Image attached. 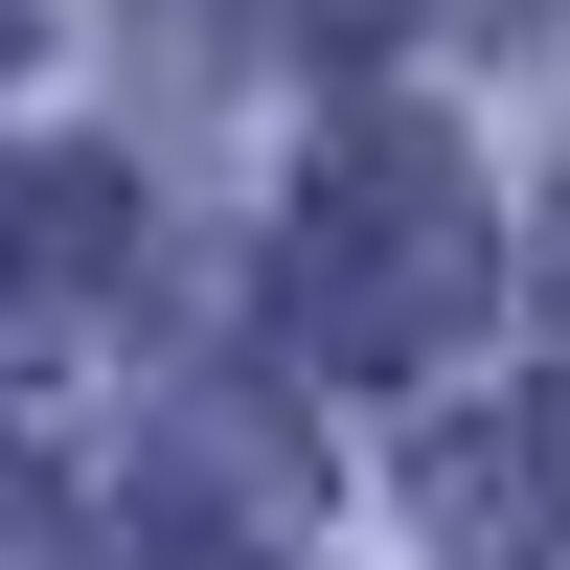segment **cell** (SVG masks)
<instances>
[{
  "label": "cell",
  "instance_id": "3",
  "mask_svg": "<svg viewBox=\"0 0 570 570\" xmlns=\"http://www.w3.org/2000/svg\"><path fill=\"white\" fill-rule=\"evenodd\" d=\"M411 525H434L456 570H570V389L456 411V434L411 456Z\"/></svg>",
  "mask_w": 570,
  "mask_h": 570
},
{
  "label": "cell",
  "instance_id": "4",
  "mask_svg": "<svg viewBox=\"0 0 570 570\" xmlns=\"http://www.w3.org/2000/svg\"><path fill=\"white\" fill-rule=\"evenodd\" d=\"M160 502H183V525H252V548H274L320 480H297V434H274V411H228V389H206V411L160 434Z\"/></svg>",
  "mask_w": 570,
  "mask_h": 570
},
{
  "label": "cell",
  "instance_id": "5",
  "mask_svg": "<svg viewBox=\"0 0 570 570\" xmlns=\"http://www.w3.org/2000/svg\"><path fill=\"white\" fill-rule=\"evenodd\" d=\"M228 23H252V46H297V69H365V46H389V23H434V0H228Z\"/></svg>",
  "mask_w": 570,
  "mask_h": 570
},
{
  "label": "cell",
  "instance_id": "1",
  "mask_svg": "<svg viewBox=\"0 0 570 570\" xmlns=\"http://www.w3.org/2000/svg\"><path fill=\"white\" fill-rule=\"evenodd\" d=\"M502 320V206L434 115H343L274 206V343L320 389H434L456 343Z\"/></svg>",
  "mask_w": 570,
  "mask_h": 570
},
{
  "label": "cell",
  "instance_id": "6",
  "mask_svg": "<svg viewBox=\"0 0 570 570\" xmlns=\"http://www.w3.org/2000/svg\"><path fill=\"white\" fill-rule=\"evenodd\" d=\"M0 69H23V0H0Z\"/></svg>",
  "mask_w": 570,
  "mask_h": 570
},
{
  "label": "cell",
  "instance_id": "2",
  "mask_svg": "<svg viewBox=\"0 0 570 570\" xmlns=\"http://www.w3.org/2000/svg\"><path fill=\"white\" fill-rule=\"evenodd\" d=\"M137 297V183L115 160H0V365L91 343Z\"/></svg>",
  "mask_w": 570,
  "mask_h": 570
}]
</instances>
